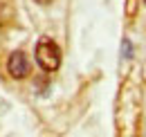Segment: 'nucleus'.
<instances>
[{
  "mask_svg": "<svg viewBox=\"0 0 146 137\" xmlns=\"http://www.w3.org/2000/svg\"><path fill=\"white\" fill-rule=\"evenodd\" d=\"M36 61L45 72H56L61 65V50L54 41H40L36 45Z\"/></svg>",
  "mask_w": 146,
  "mask_h": 137,
  "instance_id": "f257e3e1",
  "label": "nucleus"
},
{
  "mask_svg": "<svg viewBox=\"0 0 146 137\" xmlns=\"http://www.w3.org/2000/svg\"><path fill=\"white\" fill-rule=\"evenodd\" d=\"M7 70H9V74L14 79H25L29 74V61H27V56L23 52H14L9 56V61H7Z\"/></svg>",
  "mask_w": 146,
  "mask_h": 137,
  "instance_id": "f03ea898",
  "label": "nucleus"
},
{
  "mask_svg": "<svg viewBox=\"0 0 146 137\" xmlns=\"http://www.w3.org/2000/svg\"><path fill=\"white\" fill-rule=\"evenodd\" d=\"M38 5H50V2H54V0H36Z\"/></svg>",
  "mask_w": 146,
  "mask_h": 137,
  "instance_id": "7ed1b4c3",
  "label": "nucleus"
}]
</instances>
